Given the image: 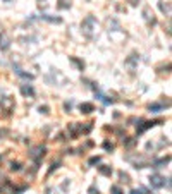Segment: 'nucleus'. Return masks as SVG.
Wrapping results in <instances>:
<instances>
[{
	"label": "nucleus",
	"mask_w": 172,
	"mask_h": 194,
	"mask_svg": "<svg viewBox=\"0 0 172 194\" xmlns=\"http://www.w3.org/2000/svg\"><path fill=\"white\" fill-rule=\"evenodd\" d=\"M79 110H81V113H91L95 110L93 103H81L79 105Z\"/></svg>",
	"instance_id": "obj_6"
},
{
	"label": "nucleus",
	"mask_w": 172,
	"mask_h": 194,
	"mask_svg": "<svg viewBox=\"0 0 172 194\" xmlns=\"http://www.w3.org/2000/svg\"><path fill=\"white\" fill-rule=\"evenodd\" d=\"M5 2H11V0H5Z\"/></svg>",
	"instance_id": "obj_24"
},
{
	"label": "nucleus",
	"mask_w": 172,
	"mask_h": 194,
	"mask_svg": "<svg viewBox=\"0 0 172 194\" xmlns=\"http://www.w3.org/2000/svg\"><path fill=\"white\" fill-rule=\"evenodd\" d=\"M45 151H47V149H45V146H38V148H34L33 151H31V157H33V158H36V161H38L40 158H43V157H45Z\"/></svg>",
	"instance_id": "obj_4"
},
{
	"label": "nucleus",
	"mask_w": 172,
	"mask_h": 194,
	"mask_svg": "<svg viewBox=\"0 0 172 194\" xmlns=\"http://www.w3.org/2000/svg\"><path fill=\"white\" fill-rule=\"evenodd\" d=\"M47 194H57V191L53 189V187H48V189H47Z\"/></svg>",
	"instance_id": "obj_21"
},
{
	"label": "nucleus",
	"mask_w": 172,
	"mask_h": 194,
	"mask_svg": "<svg viewBox=\"0 0 172 194\" xmlns=\"http://www.w3.org/2000/svg\"><path fill=\"white\" fill-rule=\"evenodd\" d=\"M41 19L50 21V23H62V19H60V17H48V15H41Z\"/></svg>",
	"instance_id": "obj_11"
},
{
	"label": "nucleus",
	"mask_w": 172,
	"mask_h": 194,
	"mask_svg": "<svg viewBox=\"0 0 172 194\" xmlns=\"http://www.w3.org/2000/svg\"><path fill=\"white\" fill-rule=\"evenodd\" d=\"M169 160H170V158H160V160H157V161H155V168H160V165H165V163H169Z\"/></svg>",
	"instance_id": "obj_10"
},
{
	"label": "nucleus",
	"mask_w": 172,
	"mask_h": 194,
	"mask_svg": "<svg viewBox=\"0 0 172 194\" xmlns=\"http://www.w3.org/2000/svg\"><path fill=\"white\" fill-rule=\"evenodd\" d=\"M90 194H100V191L97 189V187H90V191H88Z\"/></svg>",
	"instance_id": "obj_18"
},
{
	"label": "nucleus",
	"mask_w": 172,
	"mask_h": 194,
	"mask_svg": "<svg viewBox=\"0 0 172 194\" xmlns=\"http://www.w3.org/2000/svg\"><path fill=\"white\" fill-rule=\"evenodd\" d=\"M2 134H4V131H0V136H2Z\"/></svg>",
	"instance_id": "obj_23"
},
{
	"label": "nucleus",
	"mask_w": 172,
	"mask_h": 194,
	"mask_svg": "<svg viewBox=\"0 0 172 194\" xmlns=\"http://www.w3.org/2000/svg\"><path fill=\"white\" fill-rule=\"evenodd\" d=\"M40 112L47 115V113H48V107H45V105H43V107H40Z\"/></svg>",
	"instance_id": "obj_19"
},
{
	"label": "nucleus",
	"mask_w": 172,
	"mask_h": 194,
	"mask_svg": "<svg viewBox=\"0 0 172 194\" xmlns=\"http://www.w3.org/2000/svg\"><path fill=\"white\" fill-rule=\"evenodd\" d=\"M95 163H100V157H93V158H90V165H95Z\"/></svg>",
	"instance_id": "obj_14"
},
{
	"label": "nucleus",
	"mask_w": 172,
	"mask_h": 194,
	"mask_svg": "<svg viewBox=\"0 0 172 194\" xmlns=\"http://www.w3.org/2000/svg\"><path fill=\"white\" fill-rule=\"evenodd\" d=\"M21 93H23L24 96H33V95H34V90L31 88L29 84H24V86H21Z\"/></svg>",
	"instance_id": "obj_7"
},
{
	"label": "nucleus",
	"mask_w": 172,
	"mask_h": 194,
	"mask_svg": "<svg viewBox=\"0 0 172 194\" xmlns=\"http://www.w3.org/2000/svg\"><path fill=\"white\" fill-rule=\"evenodd\" d=\"M150 112H160V110H164V105H158V103H153L148 107Z\"/></svg>",
	"instance_id": "obj_9"
},
{
	"label": "nucleus",
	"mask_w": 172,
	"mask_h": 194,
	"mask_svg": "<svg viewBox=\"0 0 172 194\" xmlns=\"http://www.w3.org/2000/svg\"><path fill=\"white\" fill-rule=\"evenodd\" d=\"M110 192L112 194H122V191L119 189V186H112L110 187Z\"/></svg>",
	"instance_id": "obj_13"
},
{
	"label": "nucleus",
	"mask_w": 172,
	"mask_h": 194,
	"mask_svg": "<svg viewBox=\"0 0 172 194\" xmlns=\"http://www.w3.org/2000/svg\"><path fill=\"white\" fill-rule=\"evenodd\" d=\"M98 172H100L102 175H105V177L112 175V168H110L109 165H102V167H98Z\"/></svg>",
	"instance_id": "obj_8"
},
{
	"label": "nucleus",
	"mask_w": 172,
	"mask_h": 194,
	"mask_svg": "<svg viewBox=\"0 0 172 194\" xmlns=\"http://www.w3.org/2000/svg\"><path fill=\"white\" fill-rule=\"evenodd\" d=\"M138 60H139V59H138V55H136V53H133V55L126 60V67H129V71H134L136 62H138Z\"/></svg>",
	"instance_id": "obj_5"
},
{
	"label": "nucleus",
	"mask_w": 172,
	"mask_h": 194,
	"mask_svg": "<svg viewBox=\"0 0 172 194\" xmlns=\"http://www.w3.org/2000/svg\"><path fill=\"white\" fill-rule=\"evenodd\" d=\"M138 2H139V0H131V4H133V5H136Z\"/></svg>",
	"instance_id": "obj_22"
},
{
	"label": "nucleus",
	"mask_w": 172,
	"mask_h": 194,
	"mask_svg": "<svg viewBox=\"0 0 172 194\" xmlns=\"http://www.w3.org/2000/svg\"><path fill=\"white\" fill-rule=\"evenodd\" d=\"M71 62L78 65V67H79V71H83V69H84V64H83L81 60H78V59H74V57H71Z\"/></svg>",
	"instance_id": "obj_12"
},
{
	"label": "nucleus",
	"mask_w": 172,
	"mask_h": 194,
	"mask_svg": "<svg viewBox=\"0 0 172 194\" xmlns=\"http://www.w3.org/2000/svg\"><path fill=\"white\" fill-rule=\"evenodd\" d=\"M131 194H146V191L145 189H133Z\"/></svg>",
	"instance_id": "obj_15"
},
{
	"label": "nucleus",
	"mask_w": 172,
	"mask_h": 194,
	"mask_svg": "<svg viewBox=\"0 0 172 194\" xmlns=\"http://www.w3.org/2000/svg\"><path fill=\"white\" fill-rule=\"evenodd\" d=\"M19 168H21V165H19V163H12L11 165V170H19Z\"/></svg>",
	"instance_id": "obj_20"
},
{
	"label": "nucleus",
	"mask_w": 172,
	"mask_h": 194,
	"mask_svg": "<svg viewBox=\"0 0 172 194\" xmlns=\"http://www.w3.org/2000/svg\"><path fill=\"white\" fill-rule=\"evenodd\" d=\"M81 29H83V34H84V36L93 38L95 34L98 33V21L93 15H88V17H84V21H83Z\"/></svg>",
	"instance_id": "obj_1"
},
{
	"label": "nucleus",
	"mask_w": 172,
	"mask_h": 194,
	"mask_svg": "<svg viewBox=\"0 0 172 194\" xmlns=\"http://www.w3.org/2000/svg\"><path fill=\"white\" fill-rule=\"evenodd\" d=\"M150 184H152L153 189H160V187L165 186V179L162 175H152L150 177Z\"/></svg>",
	"instance_id": "obj_2"
},
{
	"label": "nucleus",
	"mask_w": 172,
	"mask_h": 194,
	"mask_svg": "<svg viewBox=\"0 0 172 194\" xmlns=\"http://www.w3.org/2000/svg\"><path fill=\"white\" fill-rule=\"evenodd\" d=\"M120 179H122L124 182H129V175H127V174H124V172H120Z\"/></svg>",
	"instance_id": "obj_16"
},
{
	"label": "nucleus",
	"mask_w": 172,
	"mask_h": 194,
	"mask_svg": "<svg viewBox=\"0 0 172 194\" xmlns=\"http://www.w3.org/2000/svg\"><path fill=\"white\" fill-rule=\"evenodd\" d=\"M103 148L109 149V151H112V149H114V144H110V143H103Z\"/></svg>",
	"instance_id": "obj_17"
},
{
	"label": "nucleus",
	"mask_w": 172,
	"mask_h": 194,
	"mask_svg": "<svg viewBox=\"0 0 172 194\" xmlns=\"http://www.w3.org/2000/svg\"><path fill=\"white\" fill-rule=\"evenodd\" d=\"M0 107L5 110V112H12V108H14V98L11 96H5L4 100L0 101Z\"/></svg>",
	"instance_id": "obj_3"
}]
</instances>
